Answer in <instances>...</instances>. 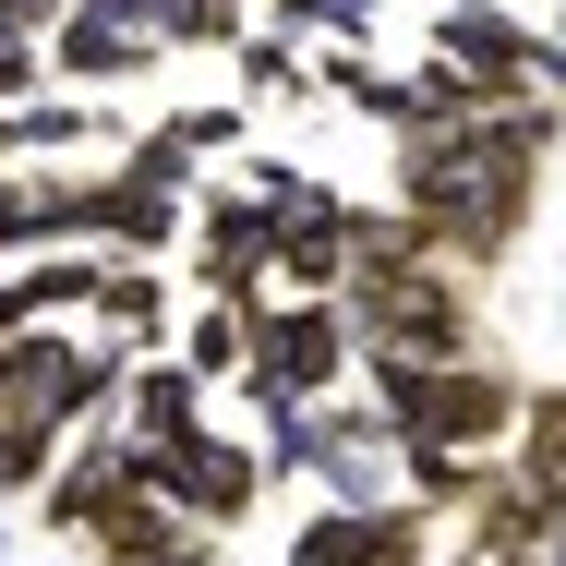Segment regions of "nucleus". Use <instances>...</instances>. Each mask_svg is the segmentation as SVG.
<instances>
[{
  "instance_id": "1",
  "label": "nucleus",
  "mask_w": 566,
  "mask_h": 566,
  "mask_svg": "<svg viewBox=\"0 0 566 566\" xmlns=\"http://www.w3.org/2000/svg\"><path fill=\"white\" fill-rule=\"evenodd\" d=\"M555 157V109L543 97H494L458 133H398V206L422 218V241L447 265H494L531 229V181Z\"/></svg>"
},
{
  "instance_id": "2",
  "label": "nucleus",
  "mask_w": 566,
  "mask_h": 566,
  "mask_svg": "<svg viewBox=\"0 0 566 566\" xmlns=\"http://www.w3.org/2000/svg\"><path fill=\"white\" fill-rule=\"evenodd\" d=\"M349 349H361L349 302H265V314H253V361H241L253 422H265V410H314V398H338Z\"/></svg>"
},
{
  "instance_id": "3",
  "label": "nucleus",
  "mask_w": 566,
  "mask_h": 566,
  "mask_svg": "<svg viewBox=\"0 0 566 566\" xmlns=\"http://www.w3.org/2000/svg\"><path fill=\"white\" fill-rule=\"evenodd\" d=\"M181 218H206L193 157H181L169 133H145L109 181H97V241H109V253H169V241H181Z\"/></svg>"
},
{
  "instance_id": "4",
  "label": "nucleus",
  "mask_w": 566,
  "mask_h": 566,
  "mask_svg": "<svg viewBox=\"0 0 566 566\" xmlns=\"http://www.w3.org/2000/svg\"><path fill=\"white\" fill-rule=\"evenodd\" d=\"M133 494H145V447L120 434V410H109V422H85V434H73V458L49 470L36 518H49L61 543H97V531H109V518L133 506Z\"/></svg>"
},
{
  "instance_id": "5",
  "label": "nucleus",
  "mask_w": 566,
  "mask_h": 566,
  "mask_svg": "<svg viewBox=\"0 0 566 566\" xmlns=\"http://www.w3.org/2000/svg\"><path fill=\"white\" fill-rule=\"evenodd\" d=\"M290 566H434V506H314Z\"/></svg>"
},
{
  "instance_id": "6",
  "label": "nucleus",
  "mask_w": 566,
  "mask_h": 566,
  "mask_svg": "<svg viewBox=\"0 0 566 566\" xmlns=\"http://www.w3.org/2000/svg\"><path fill=\"white\" fill-rule=\"evenodd\" d=\"M265 482H277V470H265V434H181V447H169V506H181L193 531L253 518Z\"/></svg>"
},
{
  "instance_id": "7",
  "label": "nucleus",
  "mask_w": 566,
  "mask_h": 566,
  "mask_svg": "<svg viewBox=\"0 0 566 566\" xmlns=\"http://www.w3.org/2000/svg\"><path fill=\"white\" fill-rule=\"evenodd\" d=\"M434 61H458L482 97H531V61H543V36H531L506 0H447V12H434Z\"/></svg>"
},
{
  "instance_id": "8",
  "label": "nucleus",
  "mask_w": 566,
  "mask_h": 566,
  "mask_svg": "<svg viewBox=\"0 0 566 566\" xmlns=\"http://www.w3.org/2000/svg\"><path fill=\"white\" fill-rule=\"evenodd\" d=\"M349 218H361V206L326 193V181L277 218V302H338L349 290Z\"/></svg>"
},
{
  "instance_id": "9",
  "label": "nucleus",
  "mask_w": 566,
  "mask_h": 566,
  "mask_svg": "<svg viewBox=\"0 0 566 566\" xmlns=\"http://www.w3.org/2000/svg\"><path fill=\"white\" fill-rule=\"evenodd\" d=\"M49 73H61V85H133V73H157V36L120 24L109 0H73L61 36H49Z\"/></svg>"
},
{
  "instance_id": "10",
  "label": "nucleus",
  "mask_w": 566,
  "mask_h": 566,
  "mask_svg": "<svg viewBox=\"0 0 566 566\" xmlns=\"http://www.w3.org/2000/svg\"><path fill=\"white\" fill-rule=\"evenodd\" d=\"M206 386H218V374H193V361H157V349H145V361H133V374H120V434H133V447H181V434H206Z\"/></svg>"
},
{
  "instance_id": "11",
  "label": "nucleus",
  "mask_w": 566,
  "mask_h": 566,
  "mask_svg": "<svg viewBox=\"0 0 566 566\" xmlns=\"http://www.w3.org/2000/svg\"><path fill=\"white\" fill-rule=\"evenodd\" d=\"M97 133H109V109L73 97V85H61V97H12V157H73V145H97Z\"/></svg>"
},
{
  "instance_id": "12",
  "label": "nucleus",
  "mask_w": 566,
  "mask_h": 566,
  "mask_svg": "<svg viewBox=\"0 0 566 566\" xmlns=\"http://www.w3.org/2000/svg\"><path fill=\"white\" fill-rule=\"evenodd\" d=\"M97 326L133 349H157V326H169V290H157V253H109V290H97Z\"/></svg>"
},
{
  "instance_id": "13",
  "label": "nucleus",
  "mask_w": 566,
  "mask_h": 566,
  "mask_svg": "<svg viewBox=\"0 0 566 566\" xmlns=\"http://www.w3.org/2000/svg\"><path fill=\"white\" fill-rule=\"evenodd\" d=\"M253 314H265V302H229V290H206V314L181 326V361H193V374H218V386H241V361H253Z\"/></svg>"
},
{
  "instance_id": "14",
  "label": "nucleus",
  "mask_w": 566,
  "mask_h": 566,
  "mask_svg": "<svg viewBox=\"0 0 566 566\" xmlns=\"http://www.w3.org/2000/svg\"><path fill=\"white\" fill-rule=\"evenodd\" d=\"M109 12H120V24H145L157 49H229V36H241L229 0H109Z\"/></svg>"
},
{
  "instance_id": "15",
  "label": "nucleus",
  "mask_w": 566,
  "mask_h": 566,
  "mask_svg": "<svg viewBox=\"0 0 566 566\" xmlns=\"http://www.w3.org/2000/svg\"><path fill=\"white\" fill-rule=\"evenodd\" d=\"M49 470H61V422L0 410V506H12V494H49Z\"/></svg>"
},
{
  "instance_id": "16",
  "label": "nucleus",
  "mask_w": 566,
  "mask_h": 566,
  "mask_svg": "<svg viewBox=\"0 0 566 566\" xmlns=\"http://www.w3.org/2000/svg\"><path fill=\"white\" fill-rule=\"evenodd\" d=\"M229 61H241V97H302V85H314V61H302L277 24H241V36H229Z\"/></svg>"
},
{
  "instance_id": "17",
  "label": "nucleus",
  "mask_w": 566,
  "mask_h": 566,
  "mask_svg": "<svg viewBox=\"0 0 566 566\" xmlns=\"http://www.w3.org/2000/svg\"><path fill=\"white\" fill-rule=\"evenodd\" d=\"M518 482H566V386H531V422H518Z\"/></svg>"
},
{
  "instance_id": "18",
  "label": "nucleus",
  "mask_w": 566,
  "mask_h": 566,
  "mask_svg": "<svg viewBox=\"0 0 566 566\" xmlns=\"http://www.w3.org/2000/svg\"><path fill=\"white\" fill-rule=\"evenodd\" d=\"M277 24H290V36H326V49H361L374 0H277Z\"/></svg>"
},
{
  "instance_id": "19",
  "label": "nucleus",
  "mask_w": 566,
  "mask_h": 566,
  "mask_svg": "<svg viewBox=\"0 0 566 566\" xmlns=\"http://www.w3.org/2000/svg\"><path fill=\"white\" fill-rule=\"evenodd\" d=\"M265 470L277 482H314V410H265Z\"/></svg>"
},
{
  "instance_id": "20",
  "label": "nucleus",
  "mask_w": 566,
  "mask_h": 566,
  "mask_svg": "<svg viewBox=\"0 0 566 566\" xmlns=\"http://www.w3.org/2000/svg\"><path fill=\"white\" fill-rule=\"evenodd\" d=\"M157 133H169V145H181V157L206 169L218 145H241V109H181V120H157Z\"/></svg>"
},
{
  "instance_id": "21",
  "label": "nucleus",
  "mask_w": 566,
  "mask_h": 566,
  "mask_svg": "<svg viewBox=\"0 0 566 566\" xmlns=\"http://www.w3.org/2000/svg\"><path fill=\"white\" fill-rule=\"evenodd\" d=\"M109 566H218V555H206V531H193V518H181V531H157V543H145V555H109Z\"/></svg>"
},
{
  "instance_id": "22",
  "label": "nucleus",
  "mask_w": 566,
  "mask_h": 566,
  "mask_svg": "<svg viewBox=\"0 0 566 566\" xmlns=\"http://www.w3.org/2000/svg\"><path fill=\"white\" fill-rule=\"evenodd\" d=\"M543 85L566 97V36H543V61H531V97H543Z\"/></svg>"
},
{
  "instance_id": "23",
  "label": "nucleus",
  "mask_w": 566,
  "mask_h": 566,
  "mask_svg": "<svg viewBox=\"0 0 566 566\" xmlns=\"http://www.w3.org/2000/svg\"><path fill=\"white\" fill-rule=\"evenodd\" d=\"M229 12H241V24H277V0H229Z\"/></svg>"
},
{
  "instance_id": "24",
  "label": "nucleus",
  "mask_w": 566,
  "mask_h": 566,
  "mask_svg": "<svg viewBox=\"0 0 566 566\" xmlns=\"http://www.w3.org/2000/svg\"><path fill=\"white\" fill-rule=\"evenodd\" d=\"M543 36H566V0H543Z\"/></svg>"
},
{
  "instance_id": "25",
  "label": "nucleus",
  "mask_w": 566,
  "mask_h": 566,
  "mask_svg": "<svg viewBox=\"0 0 566 566\" xmlns=\"http://www.w3.org/2000/svg\"><path fill=\"white\" fill-rule=\"evenodd\" d=\"M555 326H566V290H555Z\"/></svg>"
},
{
  "instance_id": "26",
  "label": "nucleus",
  "mask_w": 566,
  "mask_h": 566,
  "mask_svg": "<svg viewBox=\"0 0 566 566\" xmlns=\"http://www.w3.org/2000/svg\"><path fill=\"white\" fill-rule=\"evenodd\" d=\"M543 566H566V543H555V555H543Z\"/></svg>"
},
{
  "instance_id": "27",
  "label": "nucleus",
  "mask_w": 566,
  "mask_h": 566,
  "mask_svg": "<svg viewBox=\"0 0 566 566\" xmlns=\"http://www.w3.org/2000/svg\"><path fill=\"white\" fill-rule=\"evenodd\" d=\"M36 566H61V555H36Z\"/></svg>"
}]
</instances>
